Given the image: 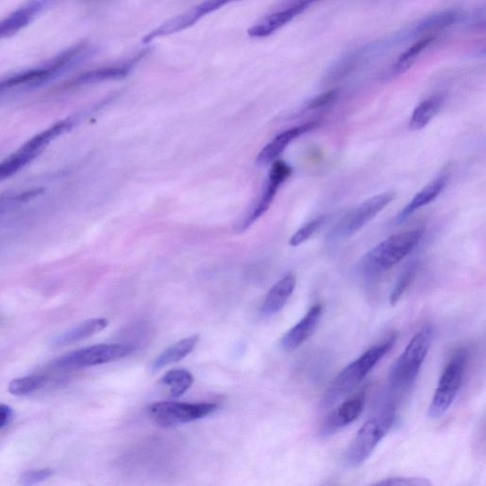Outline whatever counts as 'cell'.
<instances>
[{
    "instance_id": "cell-27",
    "label": "cell",
    "mask_w": 486,
    "mask_h": 486,
    "mask_svg": "<svg viewBox=\"0 0 486 486\" xmlns=\"http://www.w3.org/2000/svg\"><path fill=\"white\" fill-rule=\"evenodd\" d=\"M417 272V264H412L408 265L401 273L397 283L394 284L392 289L390 302V306H394L399 302L404 296L408 287L414 282Z\"/></svg>"
},
{
    "instance_id": "cell-20",
    "label": "cell",
    "mask_w": 486,
    "mask_h": 486,
    "mask_svg": "<svg viewBox=\"0 0 486 486\" xmlns=\"http://www.w3.org/2000/svg\"><path fill=\"white\" fill-rule=\"evenodd\" d=\"M42 151L27 142L18 151L0 163V181L19 172L25 165L34 161Z\"/></svg>"
},
{
    "instance_id": "cell-8",
    "label": "cell",
    "mask_w": 486,
    "mask_h": 486,
    "mask_svg": "<svg viewBox=\"0 0 486 486\" xmlns=\"http://www.w3.org/2000/svg\"><path fill=\"white\" fill-rule=\"evenodd\" d=\"M217 404H189L174 401L157 402L148 407V414L156 423L163 428L189 423L214 414Z\"/></svg>"
},
{
    "instance_id": "cell-32",
    "label": "cell",
    "mask_w": 486,
    "mask_h": 486,
    "mask_svg": "<svg viewBox=\"0 0 486 486\" xmlns=\"http://www.w3.org/2000/svg\"><path fill=\"white\" fill-rule=\"evenodd\" d=\"M339 96L338 89H331L321 96H317L307 103L308 110L322 109L323 106L330 105Z\"/></svg>"
},
{
    "instance_id": "cell-1",
    "label": "cell",
    "mask_w": 486,
    "mask_h": 486,
    "mask_svg": "<svg viewBox=\"0 0 486 486\" xmlns=\"http://www.w3.org/2000/svg\"><path fill=\"white\" fill-rule=\"evenodd\" d=\"M93 45L80 43L45 61L38 67L28 69L0 80V96L18 87L38 88L63 75L96 54Z\"/></svg>"
},
{
    "instance_id": "cell-25",
    "label": "cell",
    "mask_w": 486,
    "mask_h": 486,
    "mask_svg": "<svg viewBox=\"0 0 486 486\" xmlns=\"http://www.w3.org/2000/svg\"><path fill=\"white\" fill-rule=\"evenodd\" d=\"M46 383H47V378L44 375L25 376L13 379L8 390L14 397H26L41 390Z\"/></svg>"
},
{
    "instance_id": "cell-16",
    "label": "cell",
    "mask_w": 486,
    "mask_h": 486,
    "mask_svg": "<svg viewBox=\"0 0 486 486\" xmlns=\"http://www.w3.org/2000/svg\"><path fill=\"white\" fill-rule=\"evenodd\" d=\"M296 285L297 280L293 273H288L273 285L263 303L262 314L269 317L281 312L293 295Z\"/></svg>"
},
{
    "instance_id": "cell-11",
    "label": "cell",
    "mask_w": 486,
    "mask_h": 486,
    "mask_svg": "<svg viewBox=\"0 0 486 486\" xmlns=\"http://www.w3.org/2000/svg\"><path fill=\"white\" fill-rule=\"evenodd\" d=\"M366 390H361L355 397L342 403L324 420L319 434L328 438L353 423L362 415L366 404Z\"/></svg>"
},
{
    "instance_id": "cell-2",
    "label": "cell",
    "mask_w": 486,
    "mask_h": 486,
    "mask_svg": "<svg viewBox=\"0 0 486 486\" xmlns=\"http://www.w3.org/2000/svg\"><path fill=\"white\" fill-rule=\"evenodd\" d=\"M397 336L391 334L382 343L374 345L367 349L352 363L342 370L336 378H334L326 390L322 405L323 407H331L345 398L363 381L370 372L376 366L380 360L390 351Z\"/></svg>"
},
{
    "instance_id": "cell-34",
    "label": "cell",
    "mask_w": 486,
    "mask_h": 486,
    "mask_svg": "<svg viewBox=\"0 0 486 486\" xmlns=\"http://www.w3.org/2000/svg\"><path fill=\"white\" fill-rule=\"evenodd\" d=\"M12 416V408L6 405H0V429L5 427Z\"/></svg>"
},
{
    "instance_id": "cell-35",
    "label": "cell",
    "mask_w": 486,
    "mask_h": 486,
    "mask_svg": "<svg viewBox=\"0 0 486 486\" xmlns=\"http://www.w3.org/2000/svg\"><path fill=\"white\" fill-rule=\"evenodd\" d=\"M315 2H317V0H296V2L293 4L301 5L307 9L312 4Z\"/></svg>"
},
{
    "instance_id": "cell-31",
    "label": "cell",
    "mask_w": 486,
    "mask_h": 486,
    "mask_svg": "<svg viewBox=\"0 0 486 486\" xmlns=\"http://www.w3.org/2000/svg\"><path fill=\"white\" fill-rule=\"evenodd\" d=\"M373 485L427 486L432 485V482L423 478L394 477L378 482Z\"/></svg>"
},
{
    "instance_id": "cell-19",
    "label": "cell",
    "mask_w": 486,
    "mask_h": 486,
    "mask_svg": "<svg viewBox=\"0 0 486 486\" xmlns=\"http://www.w3.org/2000/svg\"><path fill=\"white\" fill-rule=\"evenodd\" d=\"M199 336H192L182 339L174 345L164 349V351L155 358L151 364V372L157 373L169 364L177 363L189 356L199 342Z\"/></svg>"
},
{
    "instance_id": "cell-17",
    "label": "cell",
    "mask_w": 486,
    "mask_h": 486,
    "mask_svg": "<svg viewBox=\"0 0 486 486\" xmlns=\"http://www.w3.org/2000/svg\"><path fill=\"white\" fill-rule=\"evenodd\" d=\"M447 182L448 178L446 176H440L430 182V184L418 192L414 199L401 210L397 217L394 218L393 224H401L412 216L415 211L432 203L436 197L443 192L447 186Z\"/></svg>"
},
{
    "instance_id": "cell-18",
    "label": "cell",
    "mask_w": 486,
    "mask_h": 486,
    "mask_svg": "<svg viewBox=\"0 0 486 486\" xmlns=\"http://www.w3.org/2000/svg\"><path fill=\"white\" fill-rule=\"evenodd\" d=\"M108 325L109 322L106 321L105 318L88 319V321L58 334V336L52 342L53 346L64 347L81 341L95 336V334L102 331Z\"/></svg>"
},
{
    "instance_id": "cell-29",
    "label": "cell",
    "mask_w": 486,
    "mask_h": 486,
    "mask_svg": "<svg viewBox=\"0 0 486 486\" xmlns=\"http://www.w3.org/2000/svg\"><path fill=\"white\" fill-rule=\"evenodd\" d=\"M54 474V470L51 468L32 469L25 471L20 480L24 485H34L48 481Z\"/></svg>"
},
{
    "instance_id": "cell-4",
    "label": "cell",
    "mask_w": 486,
    "mask_h": 486,
    "mask_svg": "<svg viewBox=\"0 0 486 486\" xmlns=\"http://www.w3.org/2000/svg\"><path fill=\"white\" fill-rule=\"evenodd\" d=\"M434 329L432 325L423 326L408 343L405 351L392 364L390 372V384L393 390L406 391L413 387L427 358L432 344Z\"/></svg>"
},
{
    "instance_id": "cell-14",
    "label": "cell",
    "mask_w": 486,
    "mask_h": 486,
    "mask_svg": "<svg viewBox=\"0 0 486 486\" xmlns=\"http://www.w3.org/2000/svg\"><path fill=\"white\" fill-rule=\"evenodd\" d=\"M316 127L317 124L314 122H311V123L304 124L281 133L263 148L260 155H257L256 163L258 165H267L275 161L293 140L313 130Z\"/></svg>"
},
{
    "instance_id": "cell-3",
    "label": "cell",
    "mask_w": 486,
    "mask_h": 486,
    "mask_svg": "<svg viewBox=\"0 0 486 486\" xmlns=\"http://www.w3.org/2000/svg\"><path fill=\"white\" fill-rule=\"evenodd\" d=\"M423 230L393 235L364 256L360 270L364 276L377 277L398 264L418 245Z\"/></svg>"
},
{
    "instance_id": "cell-24",
    "label": "cell",
    "mask_w": 486,
    "mask_h": 486,
    "mask_svg": "<svg viewBox=\"0 0 486 486\" xmlns=\"http://www.w3.org/2000/svg\"><path fill=\"white\" fill-rule=\"evenodd\" d=\"M435 38L433 37H425L414 44L412 47L408 48L405 53H403L398 60L397 64L392 68L394 74L399 75L406 71L410 67H412L417 57L421 53L429 47V46L434 41Z\"/></svg>"
},
{
    "instance_id": "cell-21",
    "label": "cell",
    "mask_w": 486,
    "mask_h": 486,
    "mask_svg": "<svg viewBox=\"0 0 486 486\" xmlns=\"http://www.w3.org/2000/svg\"><path fill=\"white\" fill-rule=\"evenodd\" d=\"M36 15V11L28 4L10 13L7 18L0 21V39L9 38L19 33L32 22Z\"/></svg>"
},
{
    "instance_id": "cell-7",
    "label": "cell",
    "mask_w": 486,
    "mask_h": 486,
    "mask_svg": "<svg viewBox=\"0 0 486 486\" xmlns=\"http://www.w3.org/2000/svg\"><path fill=\"white\" fill-rule=\"evenodd\" d=\"M135 347L130 344H99L79 349L54 363L59 370H80L111 363L130 356Z\"/></svg>"
},
{
    "instance_id": "cell-28",
    "label": "cell",
    "mask_w": 486,
    "mask_h": 486,
    "mask_svg": "<svg viewBox=\"0 0 486 486\" xmlns=\"http://www.w3.org/2000/svg\"><path fill=\"white\" fill-rule=\"evenodd\" d=\"M324 221V217H317L306 225H303L291 238L290 246L297 247L307 241L316 232L318 228H321Z\"/></svg>"
},
{
    "instance_id": "cell-23",
    "label": "cell",
    "mask_w": 486,
    "mask_h": 486,
    "mask_svg": "<svg viewBox=\"0 0 486 486\" xmlns=\"http://www.w3.org/2000/svg\"><path fill=\"white\" fill-rule=\"evenodd\" d=\"M161 382L170 387L172 398H178L190 389L194 377L187 370H172L162 377Z\"/></svg>"
},
{
    "instance_id": "cell-13",
    "label": "cell",
    "mask_w": 486,
    "mask_h": 486,
    "mask_svg": "<svg viewBox=\"0 0 486 486\" xmlns=\"http://www.w3.org/2000/svg\"><path fill=\"white\" fill-rule=\"evenodd\" d=\"M147 52H142L137 54L134 58L127 61L123 64L99 68L93 71H88L80 74L78 78L72 80L68 86L70 87H81L101 83L109 80H117L125 79L126 76L132 70L134 65L139 63V61L145 56Z\"/></svg>"
},
{
    "instance_id": "cell-30",
    "label": "cell",
    "mask_w": 486,
    "mask_h": 486,
    "mask_svg": "<svg viewBox=\"0 0 486 486\" xmlns=\"http://www.w3.org/2000/svg\"><path fill=\"white\" fill-rule=\"evenodd\" d=\"M42 190L37 189L32 191H28L17 196H4L0 197V214L7 209L13 207L15 205L22 204L28 202L30 199H33Z\"/></svg>"
},
{
    "instance_id": "cell-26",
    "label": "cell",
    "mask_w": 486,
    "mask_h": 486,
    "mask_svg": "<svg viewBox=\"0 0 486 486\" xmlns=\"http://www.w3.org/2000/svg\"><path fill=\"white\" fill-rule=\"evenodd\" d=\"M457 20V14L452 12H443L431 15L422 21L415 29L416 35L437 32L452 25Z\"/></svg>"
},
{
    "instance_id": "cell-15",
    "label": "cell",
    "mask_w": 486,
    "mask_h": 486,
    "mask_svg": "<svg viewBox=\"0 0 486 486\" xmlns=\"http://www.w3.org/2000/svg\"><path fill=\"white\" fill-rule=\"evenodd\" d=\"M301 5L292 4L288 8L267 15L261 22L248 29V36L254 38H267L292 21L299 13L306 11Z\"/></svg>"
},
{
    "instance_id": "cell-9",
    "label": "cell",
    "mask_w": 486,
    "mask_h": 486,
    "mask_svg": "<svg viewBox=\"0 0 486 486\" xmlns=\"http://www.w3.org/2000/svg\"><path fill=\"white\" fill-rule=\"evenodd\" d=\"M395 197H397V194L389 191L377 194L370 197V199L364 201L351 213H348L336 227V230L331 232V236L333 239H347L353 236L373 220L386 206L391 204Z\"/></svg>"
},
{
    "instance_id": "cell-5",
    "label": "cell",
    "mask_w": 486,
    "mask_h": 486,
    "mask_svg": "<svg viewBox=\"0 0 486 486\" xmlns=\"http://www.w3.org/2000/svg\"><path fill=\"white\" fill-rule=\"evenodd\" d=\"M395 418H397L395 406L388 405L381 415L364 423L345 453V464L355 468L366 462L391 429Z\"/></svg>"
},
{
    "instance_id": "cell-6",
    "label": "cell",
    "mask_w": 486,
    "mask_h": 486,
    "mask_svg": "<svg viewBox=\"0 0 486 486\" xmlns=\"http://www.w3.org/2000/svg\"><path fill=\"white\" fill-rule=\"evenodd\" d=\"M468 361L465 348L456 351L440 375L437 389L431 402L428 415L439 419L448 413L461 390Z\"/></svg>"
},
{
    "instance_id": "cell-22",
    "label": "cell",
    "mask_w": 486,
    "mask_h": 486,
    "mask_svg": "<svg viewBox=\"0 0 486 486\" xmlns=\"http://www.w3.org/2000/svg\"><path fill=\"white\" fill-rule=\"evenodd\" d=\"M444 105L442 96H432L423 101L410 118L409 127L413 130H420L427 127Z\"/></svg>"
},
{
    "instance_id": "cell-12",
    "label": "cell",
    "mask_w": 486,
    "mask_h": 486,
    "mask_svg": "<svg viewBox=\"0 0 486 486\" xmlns=\"http://www.w3.org/2000/svg\"><path fill=\"white\" fill-rule=\"evenodd\" d=\"M323 307L322 304H315L298 323L291 330H289L281 339V347L286 352H293L304 342H306L315 331L323 315Z\"/></svg>"
},
{
    "instance_id": "cell-33",
    "label": "cell",
    "mask_w": 486,
    "mask_h": 486,
    "mask_svg": "<svg viewBox=\"0 0 486 486\" xmlns=\"http://www.w3.org/2000/svg\"><path fill=\"white\" fill-rule=\"evenodd\" d=\"M354 63L355 60H353V58H348L341 61L340 63L331 69L328 75V80L330 81H337L338 80L344 78V76L354 68Z\"/></svg>"
},
{
    "instance_id": "cell-10",
    "label": "cell",
    "mask_w": 486,
    "mask_h": 486,
    "mask_svg": "<svg viewBox=\"0 0 486 486\" xmlns=\"http://www.w3.org/2000/svg\"><path fill=\"white\" fill-rule=\"evenodd\" d=\"M290 165L282 161L272 163L267 184L263 194L249 211L248 214L238 224V231H246L254 222L265 214L271 206L283 182L292 175Z\"/></svg>"
}]
</instances>
